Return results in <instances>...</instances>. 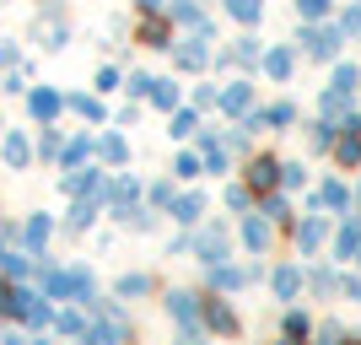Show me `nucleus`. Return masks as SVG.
I'll return each mask as SVG.
<instances>
[{
  "instance_id": "obj_4",
  "label": "nucleus",
  "mask_w": 361,
  "mask_h": 345,
  "mask_svg": "<svg viewBox=\"0 0 361 345\" xmlns=\"http://www.w3.org/2000/svg\"><path fill=\"white\" fill-rule=\"evenodd\" d=\"M297 44H302V54H307V60L334 65V60H340V49H345V32L334 28V22H302Z\"/></svg>"
},
{
  "instance_id": "obj_2",
  "label": "nucleus",
  "mask_w": 361,
  "mask_h": 345,
  "mask_svg": "<svg viewBox=\"0 0 361 345\" xmlns=\"http://www.w3.org/2000/svg\"><path fill=\"white\" fill-rule=\"evenodd\" d=\"M38 275H44V297L54 302H97V275L87 270V265H38Z\"/></svg>"
},
{
  "instance_id": "obj_19",
  "label": "nucleus",
  "mask_w": 361,
  "mask_h": 345,
  "mask_svg": "<svg viewBox=\"0 0 361 345\" xmlns=\"http://www.w3.org/2000/svg\"><path fill=\"white\" fill-rule=\"evenodd\" d=\"M329 254L334 259H356L361 254V216H356V210L340 216V226H334V238H329Z\"/></svg>"
},
{
  "instance_id": "obj_37",
  "label": "nucleus",
  "mask_w": 361,
  "mask_h": 345,
  "mask_svg": "<svg viewBox=\"0 0 361 345\" xmlns=\"http://www.w3.org/2000/svg\"><path fill=\"white\" fill-rule=\"evenodd\" d=\"M92 222H97V200H71V210H65V232H87Z\"/></svg>"
},
{
  "instance_id": "obj_13",
  "label": "nucleus",
  "mask_w": 361,
  "mask_h": 345,
  "mask_svg": "<svg viewBox=\"0 0 361 345\" xmlns=\"http://www.w3.org/2000/svg\"><path fill=\"white\" fill-rule=\"evenodd\" d=\"M264 49H270V44H264L259 32H238V44H226L211 65H238V71H254V65L264 60Z\"/></svg>"
},
{
  "instance_id": "obj_55",
  "label": "nucleus",
  "mask_w": 361,
  "mask_h": 345,
  "mask_svg": "<svg viewBox=\"0 0 361 345\" xmlns=\"http://www.w3.org/2000/svg\"><path fill=\"white\" fill-rule=\"evenodd\" d=\"M162 6H167V0H135V11H140V16H162Z\"/></svg>"
},
{
  "instance_id": "obj_25",
  "label": "nucleus",
  "mask_w": 361,
  "mask_h": 345,
  "mask_svg": "<svg viewBox=\"0 0 361 345\" xmlns=\"http://www.w3.org/2000/svg\"><path fill=\"white\" fill-rule=\"evenodd\" d=\"M281 340H286V345H307V340H313V318H307V308H286V313H281Z\"/></svg>"
},
{
  "instance_id": "obj_26",
  "label": "nucleus",
  "mask_w": 361,
  "mask_h": 345,
  "mask_svg": "<svg viewBox=\"0 0 361 345\" xmlns=\"http://www.w3.org/2000/svg\"><path fill=\"white\" fill-rule=\"evenodd\" d=\"M92 157H97V135H87V130H75V135L65 140V151H60V167H87Z\"/></svg>"
},
{
  "instance_id": "obj_34",
  "label": "nucleus",
  "mask_w": 361,
  "mask_h": 345,
  "mask_svg": "<svg viewBox=\"0 0 361 345\" xmlns=\"http://www.w3.org/2000/svg\"><path fill=\"white\" fill-rule=\"evenodd\" d=\"M307 291H313V297H340V270L313 265V270H307Z\"/></svg>"
},
{
  "instance_id": "obj_45",
  "label": "nucleus",
  "mask_w": 361,
  "mask_h": 345,
  "mask_svg": "<svg viewBox=\"0 0 361 345\" xmlns=\"http://www.w3.org/2000/svg\"><path fill=\"white\" fill-rule=\"evenodd\" d=\"M189 108H195V114H205V108H221V81H200L195 97H189Z\"/></svg>"
},
{
  "instance_id": "obj_38",
  "label": "nucleus",
  "mask_w": 361,
  "mask_h": 345,
  "mask_svg": "<svg viewBox=\"0 0 361 345\" xmlns=\"http://www.w3.org/2000/svg\"><path fill=\"white\" fill-rule=\"evenodd\" d=\"M226 210H232V216H248V210H254L259 205V195H254V189H248V183H238V178H232V183H226Z\"/></svg>"
},
{
  "instance_id": "obj_24",
  "label": "nucleus",
  "mask_w": 361,
  "mask_h": 345,
  "mask_svg": "<svg viewBox=\"0 0 361 345\" xmlns=\"http://www.w3.org/2000/svg\"><path fill=\"white\" fill-rule=\"evenodd\" d=\"M135 44L140 49H173V22L167 16H146L135 28Z\"/></svg>"
},
{
  "instance_id": "obj_46",
  "label": "nucleus",
  "mask_w": 361,
  "mask_h": 345,
  "mask_svg": "<svg viewBox=\"0 0 361 345\" xmlns=\"http://www.w3.org/2000/svg\"><path fill=\"white\" fill-rule=\"evenodd\" d=\"M329 11H334V0H297L302 22H329Z\"/></svg>"
},
{
  "instance_id": "obj_52",
  "label": "nucleus",
  "mask_w": 361,
  "mask_h": 345,
  "mask_svg": "<svg viewBox=\"0 0 361 345\" xmlns=\"http://www.w3.org/2000/svg\"><path fill=\"white\" fill-rule=\"evenodd\" d=\"M16 60H22V49L11 38H0V71H16Z\"/></svg>"
},
{
  "instance_id": "obj_53",
  "label": "nucleus",
  "mask_w": 361,
  "mask_h": 345,
  "mask_svg": "<svg viewBox=\"0 0 361 345\" xmlns=\"http://www.w3.org/2000/svg\"><path fill=\"white\" fill-rule=\"evenodd\" d=\"M340 297L361 302V275H340Z\"/></svg>"
},
{
  "instance_id": "obj_5",
  "label": "nucleus",
  "mask_w": 361,
  "mask_h": 345,
  "mask_svg": "<svg viewBox=\"0 0 361 345\" xmlns=\"http://www.w3.org/2000/svg\"><path fill=\"white\" fill-rule=\"evenodd\" d=\"M200 324H205V334H216V340H238L243 334L238 308H232L221 291H200Z\"/></svg>"
},
{
  "instance_id": "obj_3",
  "label": "nucleus",
  "mask_w": 361,
  "mask_h": 345,
  "mask_svg": "<svg viewBox=\"0 0 361 345\" xmlns=\"http://www.w3.org/2000/svg\"><path fill=\"white\" fill-rule=\"evenodd\" d=\"M232 243H238V232L226 222H200L195 232H189V254L200 259V270H216V265L232 259Z\"/></svg>"
},
{
  "instance_id": "obj_40",
  "label": "nucleus",
  "mask_w": 361,
  "mask_h": 345,
  "mask_svg": "<svg viewBox=\"0 0 361 345\" xmlns=\"http://www.w3.org/2000/svg\"><path fill=\"white\" fill-rule=\"evenodd\" d=\"M307 345H350V329L340 318H324V324H313V340Z\"/></svg>"
},
{
  "instance_id": "obj_27",
  "label": "nucleus",
  "mask_w": 361,
  "mask_h": 345,
  "mask_svg": "<svg viewBox=\"0 0 361 345\" xmlns=\"http://www.w3.org/2000/svg\"><path fill=\"white\" fill-rule=\"evenodd\" d=\"M345 114H356V97H350V92H334V87H324V92H318V119L340 124Z\"/></svg>"
},
{
  "instance_id": "obj_6",
  "label": "nucleus",
  "mask_w": 361,
  "mask_h": 345,
  "mask_svg": "<svg viewBox=\"0 0 361 345\" xmlns=\"http://www.w3.org/2000/svg\"><path fill=\"white\" fill-rule=\"evenodd\" d=\"M281 157H275V151H254V157H248V162H243V183H248V189H254V195H275V189H281Z\"/></svg>"
},
{
  "instance_id": "obj_28",
  "label": "nucleus",
  "mask_w": 361,
  "mask_h": 345,
  "mask_svg": "<svg viewBox=\"0 0 361 345\" xmlns=\"http://www.w3.org/2000/svg\"><path fill=\"white\" fill-rule=\"evenodd\" d=\"M65 108H71L81 124H103V119H108V108H103V97H97V92H71V97H65Z\"/></svg>"
},
{
  "instance_id": "obj_48",
  "label": "nucleus",
  "mask_w": 361,
  "mask_h": 345,
  "mask_svg": "<svg viewBox=\"0 0 361 345\" xmlns=\"http://www.w3.org/2000/svg\"><path fill=\"white\" fill-rule=\"evenodd\" d=\"M124 87V71L119 65H103V71H97V97H108V92H119Z\"/></svg>"
},
{
  "instance_id": "obj_57",
  "label": "nucleus",
  "mask_w": 361,
  "mask_h": 345,
  "mask_svg": "<svg viewBox=\"0 0 361 345\" xmlns=\"http://www.w3.org/2000/svg\"><path fill=\"white\" fill-rule=\"evenodd\" d=\"M350 345H361V334H350Z\"/></svg>"
},
{
  "instance_id": "obj_33",
  "label": "nucleus",
  "mask_w": 361,
  "mask_h": 345,
  "mask_svg": "<svg viewBox=\"0 0 361 345\" xmlns=\"http://www.w3.org/2000/svg\"><path fill=\"white\" fill-rule=\"evenodd\" d=\"M173 178H178V183L205 178V162H200V151H195V146H183L178 157H173Z\"/></svg>"
},
{
  "instance_id": "obj_16",
  "label": "nucleus",
  "mask_w": 361,
  "mask_h": 345,
  "mask_svg": "<svg viewBox=\"0 0 361 345\" xmlns=\"http://www.w3.org/2000/svg\"><path fill=\"white\" fill-rule=\"evenodd\" d=\"M49 238H54V216H44V210H32L27 222H22V232H16V243H22V248H27L32 259H44Z\"/></svg>"
},
{
  "instance_id": "obj_9",
  "label": "nucleus",
  "mask_w": 361,
  "mask_h": 345,
  "mask_svg": "<svg viewBox=\"0 0 361 345\" xmlns=\"http://www.w3.org/2000/svg\"><path fill=\"white\" fill-rule=\"evenodd\" d=\"M291 243H297L302 259H313L324 243H329V216H318V210H307V216H297V226H291Z\"/></svg>"
},
{
  "instance_id": "obj_23",
  "label": "nucleus",
  "mask_w": 361,
  "mask_h": 345,
  "mask_svg": "<svg viewBox=\"0 0 361 345\" xmlns=\"http://www.w3.org/2000/svg\"><path fill=\"white\" fill-rule=\"evenodd\" d=\"M167 216H173L178 226H189V232H195V226L205 222V189H183V195L173 200V210H167Z\"/></svg>"
},
{
  "instance_id": "obj_14",
  "label": "nucleus",
  "mask_w": 361,
  "mask_h": 345,
  "mask_svg": "<svg viewBox=\"0 0 361 345\" xmlns=\"http://www.w3.org/2000/svg\"><path fill=\"white\" fill-rule=\"evenodd\" d=\"M313 210H334V216H350L356 210V189L345 178H324L313 189Z\"/></svg>"
},
{
  "instance_id": "obj_32",
  "label": "nucleus",
  "mask_w": 361,
  "mask_h": 345,
  "mask_svg": "<svg viewBox=\"0 0 361 345\" xmlns=\"http://www.w3.org/2000/svg\"><path fill=\"white\" fill-rule=\"evenodd\" d=\"M54 329H60L65 340H87V329H92V318L81 313V308H54Z\"/></svg>"
},
{
  "instance_id": "obj_42",
  "label": "nucleus",
  "mask_w": 361,
  "mask_h": 345,
  "mask_svg": "<svg viewBox=\"0 0 361 345\" xmlns=\"http://www.w3.org/2000/svg\"><path fill=\"white\" fill-rule=\"evenodd\" d=\"M334 135H340V124H329V119H313V124H307V146L324 151V157L334 151Z\"/></svg>"
},
{
  "instance_id": "obj_58",
  "label": "nucleus",
  "mask_w": 361,
  "mask_h": 345,
  "mask_svg": "<svg viewBox=\"0 0 361 345\" xmlns=\"http://www.w3.org/2000/svg\"><path fill=\"white\" fill-rule=\"evenodd\" d=\"M356 265H361V254H356Z\"/></svg>"
},
{
  "instance_id": "obj_59",
  "label": "nucleus",
  "mask_w": 361,
  "mask_h": 345,
  "mask_svg": "<svg viewBox=\"0 0 361 345\" xmlns=\"http://www.w3.org/2000/svg\"><path fill=\"white\" fill-rule=\"evenodd\" d=\"M0 130H6V124H0Z\"/></svg>"
},
{
  "instance_id": "obj_54",
  "label": "nucleus",
  "mask_w": 361,
  "mask_h": 345,
  "mask_svg": "<svg viewBox=\"0 0 361 345\" xmlns=\"http://www.w3.org/2000/svg\"><path fill=\"white\" fill-rule=\"evenodd\" d=\"M173 345H205V329H178V340Z\"/></svg>"
},
{
  "instance_id": "obj_11",
  "label": "nucleus",
  "mask_w": 361,
  "mask_h": 345,
  "mask_svg": "<svg viewBox=\"0 0 361 345\" xmlns=\"http://www.w3.org/2000/svg\"><path fill=\"white\" fill-rule=\"evenodd\" d=\"M259 108V87L248 81V75H238V81H221V114L226 119H248Z\"/></svg>"
},
{
  "instance_id": "obj_50",
  "label": "nucleus",
  "mask_w": 361,
  "mask_h": 345,
  "mask_svg": "<svg viewBox=\"0 0 361 345\" xmlns=\"http://www.w3.org/2000/svg\"><path fill=\"white\" fill-rule=\"evenodd\" d=\"M124 87H130V97H140V103H146V97H151V87H157V75H151V71H135L130 81H124Z\"/></svg>"
},
{
  "instance_id": "obj_39",
  "label": "nucleus",
  "mask_w": 361,
  "mask_h": 345,
  "mask_svg": "<svg viewBox=\"0 0 361 345\" xmlns=\"http://www.w3.org/2000/svg\"><path fill=\"white\" fill-rule=\"evenodd\" d=\"M173 200H178V178L146 183V205H151V210H173Z\"/></svg>"
},
{
  "instance_id": "obj_51",
  "label": "nucleus",
  "mask_w": 361,
  "mask_h": 345,
  "mask_svg": "<svg viewBox=\"0 0 361 345\" xmlns=\"http://www.w3.org/2000/svg\"><path fill=\"white\" fill-rule=\"evenodd\" d=\"M302 183H307V167H302V162H286V167H281V189H302Z\"/></svg>"
},
{
  "instance_id": "obj_56",
  "label": "nucleus",
  "mask_w": 361,
  "mask_h": 345,
  "mask_svg": "<svg viewBox=\"0 0 361 345\" xmlns=\"http://www.w3.org/2000/svg\"><path fill=\"white\" fill-rule=\"evenodd\" d=\"M356 216H361V183H356Z\"/></svg>"
},
{
  "instance_id": "obj_18",
  "label": "nucleus",
  "mask_w": 361,
  "mask_h": 345,
  "mask_svg": "<svg viewBox=\"0 0 361 345\" xmlns=\"http://www.w3.org/2000/svg\"><path fill=\"white\" fill-rule=\"evenodd\" d=\"M270 291H275V302H297L302 291H307V270H302V265H275Z\"/></svg>"
},
{
  "instance_id": "obj_10",
  "label": "nucleus",
  "mask_w": 361,
  "mask_h": 345,
  "mask_svg": "<svg viewBox=\"0 0 361 345\" xmlns=\"http://www.w3.org/2000/svg\"><path fill=\"white\" fill-rule=\"evenodd\" d=\"M162 308H167V318H173L178 329H205V324H200V291H189V286L162 291Z\"/></svg>"
},
{
  "instance_id": "obj_17",
  "label": "nucleus",
  "mask_w": 361,
  "mask_h": 345,
  "mask_svg": "<svg viewBox=\"0 0 361 345\" xmlns=\"http://www.w3.org/2000/svg\"><path fill=\"white\" fill-rule=\"evenodd\" d=\"M259 71L270 75L275 87H286L291 75H297V49H291V44H270V49H264V60H259Z\"/></svg>"
},
{
  "instance_id": "obj_49",
  "label": "nucleus",
  "mask_w": 361,
  "mask_h": 345,
  "mask_svg": "<svg viewBox=\"0 0 361 345\" xmlns=\"http://www.w3.org/2000/svg\"><path fill=\"white\" fill-rule=\"evenodd\" d=\"M334 28L345 32V38H361V6H345V11L334 16Z\"/></svg>"
},
{
  "instance_id": "obj_31",
  "label": "nucleus",
  "mask_w": 361,
  "mask_h": 345,
  "mask_svg": "<svg viewBox=\"0 0 361 345\" xmlns=\"http://www.w3.org/2000/svg\"><path fill=\"white\" fill-rule=\"evenodd\" d=\"M157 114H178L183 108V92H178V81H167V75H157V87H151V97H146Z\"/></svg>"
},
{
  "instance_id": "obj_41",
  "label": "nucleus",
  "mask_w": 361,
  "mask_h": 345,
  "mask_svg": "<svg viewBox=\"0 0 361 345\" xmlns=\"http://www.w3.org/2000/svg\"><path fill=\"white\" fill-rule=\"evenodd\" d=\"M200 162H205V173H211V178H226V173H232V151H226L221 140H216V146H205V151H200Z\"/></svg>"
},
{
  "instance_id": "obj_7",
  "label": "nucleus",
  "mask_w": 361,
  "mask_h": 345,
  "mask_svg": "<svg viewBox=\"0 0 361 345\" xmlns=\"http://www.w3.org/2000/svg\"><path fill=\"white\" fill-rule=\"evenodd\" d=\"M329 162L340 167V173H356L361 167V114H345V119H340V135H334Z\"/></svg>"
},
{
  "instance_id": "obj_22",
  "label": "nucleus",
  "mask_w": 361,
  "mask_h": 345,
  "mask_svg": "<svg viewBox=\"0 0 361 345\" xmlns=\"http://www.w3.org/2000/svg\"><path fill=\"white\" fill-rule=\"evenodd\" d=\"M0 157H6L11 173L32 167V135H27V130H6V135H0Z\"/></svg>"
},
{
  "instance_id": "obj_35",
  "label": "nucleus",
  "mask_w": 361,
  "mask_h": 345,
  "mask_svg": "<svg viewBox=\"0 0 361 345\" xmlns=\"http://www.w3.org/2000/svg\"><path fill=\"white\" fill-rule=\"evenodd\" d=\"M329 87H334V92H350V97H356V92H361V65H350V60H334V71H329Z\"/></svg>"
},
{
  "instance_id": "obj_36",
  "label": "nucleus",
  "mask_w": 361,
  "mask_h": 345,
  "mask_svg": "<svg viewBox=\"0 0 361 345\" xmlns=\"http://www.w3.org/2000/svg\"><path fill=\"white\" fill-rule=\"evenodd\" d=\"M167 135H173V140H195V135H200V114H195V108L167 114Z\"/></svg>"
},
{
  "instance_id": "obj_29",
  "label": "nucleus",
  "mask_w": 361,
  "mask_h": 345,
  "mask_svg": "<svg viewBox=\"0 0 361 345\" xmlns=\"http://www.w3.org/2000/svg\"><path fill=\"white\" fill-rule=\"evenodd\" d=\"M151 291H157V281H151V275H140V270H130V275H119V281H114V297H119V302H140V297H151Z\"/></svg>"
},
{
  "instance_id": "obj_60",
  "label": "nucleus",
  "mask_w": 361,
  "mask_h": 345,
  "mask_svg": "<svg viewBox=\"0 0 361 345\" xmlns=\"http://www.w3.org/2000/svg\"><path fill=\"white\" fill-rule=\"evenodd\" d=\"M356 6H361V0H356Z\"/></svg>"
},
{
  "instance_id": "obj_47",
  "label": "nucleus",
  "mask_w": 361,
  "mask_h": 345,
  "mask_svg": "<svg viewBox=\"0 0 361 345\" xmlns=\"http://www.w3.org/2000/svg\"><path fill=\"white\" fill-rule=\"evenodd\" d=\"M65 44H71V28H65V22H49V28H44V49H49V54H60Z\"/></svg>"
},
{
  "instance_id": "obj_1",
  "label": "nucleus",
  "mask_w": 361,
  "mask_h": 345,
  "mask_svg": "<svg viewBox=\"0 0 361 345\" xmlns=\"http://www.w3.org/2000/svg\"><path fill=\"white\" fill-rule=\"evenodd\" d=\"M0 318H16L27 329H49L54 324V308H49L44 291H32L22 281H0Z\"/></svg>"
},
{
  "instance_id": "obj_44",
  "label": "nucleus",
  "mask_w": 361,
  "mask_h": 345,
  "mask_svg": "<svg viewBox=\"0 0 361 345\" xmlns=\"http://www.w3.org/2000/svg\"><path fill=\"white\" fill-rule=\"evenodd\" d=\"M60 151H65V135L54 130V124H44V135L32 140V157H49V162H60Z\"/></svg>"
},
{
  "instance_id": "obj_20",
  "label": "nucleus",
  "mask_w": 361,
  "mask_h": 345,
  "mask_svg": "<svg viewBox=\"0 0 361 345\" xmlns=\"http://www.w3.org/2000/svg\"><path fill=\"white\" fill-rule=\"evenodd\" d=\"M130 157H135V146L119 135V130H108V135H97V162L114 167V173H124L130 167Z\"/></svg>"
},
{
  "instance_id": "obj_12",
  "label": "nucleus",
  "mask_w": 361,
  "mask_h": 345,
  "mask_svg": "<svg viewBox=\"0 0 361 345\" xmlns=\"http://www.w3.org/2000/svg\"><path fill=\"white\" fill-rule=\"evenodd\" d=\"M232 232H238V243L243 248H248V254H270L275 248V226L264 222V216H259V210H248V216H238V226H232Z\"/></svg>"
},
{
  "instance_id": "obj_8",
  "label": "nucleus",
  "mask_w": 361,
  "mask_h": 345,
  "mask_svg": "<svg viewBox=\"0 0 361 345\" xmlns=\"http://www.w3.org/2000/svg\"><path fill=\"white\" fill-rule=\"evenodd\" d=\"M167 54H173V65H178L183 75H200V71H211V60H216L211 38H200V32H189V38H183V44H173Z\"/></svg>"
},
{
  "instance_id": "obj_15",
  "label": "nucleus",
  "mask_w": 361,
  "mask_h": 345,
  "mask_svg": "<svg viewBox=\"0 0 361 345\" xmlns=\"http://www.w3.org/2000/svg\"><path fill=\"white\" fill-rule=\"evenodd\" d=\"M27 114H32V124L44 130V124H54L65 114V92H54V87H27Z\"/></svg>"
},
{
  "instance_id": "obj_21",
  "label": "nucleus",
  "mask_w": 361,
  "mask_h": 345,
  "mask_svg": "<svg viewBox=\"0 0 361 345\" xmlns=\"http://www.w3.org/2000/svg\"><path fill=\"white\" fill-rule=\"evenodd\" d=\"M254 210L275 226V232H291V226H297V210H291V200L281 195V189H275V195H259V205H254Z\"/></svg>"
},
{
  "instance_id": "obj_30",
  "label": "nucleus",
  "mask_w": 361,
  "mask_h": 345,
  "mask_svg": "<svg viewBox=\"0 0 361 345\" xmlns=\"http://www.w3.org/2000/svg\"><path fill=\"white\" fill-rule=\"evenodd\" d=\"M221 11L232 16L243 32H254V28H259V16H264V0H221Z\"/></svg>"
},
{
  "instance_id": "obj_43",
  "label": "nucleus",
  "mask_w": 361,
  "mask_h": 345,
  "mask_svg": "<svg viewBox=\"0 0 361 345\" xmlns=\"http://www.w3.org/2000/svg\"><path fill=\"white\" fill-rule=\"evenodd\" d=\"M221 146L232 151V157H254V130H248V124H232V130H221Z\"/></svg>"
}]
</instances>
